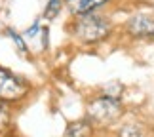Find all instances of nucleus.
<instances>
[{"mask_svg": "<svg viewBox=\"0 0 154 137\" xmlns=\"http://www.w3.org/2000/svg\"><path fill=\"white\" fill-rule=\"evenodd\" d=\"M70 44L78 50H99L112 42L118 33L116 21L109 11H90L70 17L65 25Z\"/></svg>", "mask_w": 154, "mask_h": 137, "instance_id": "obj_1", "label": "nucleus"}, {"mask_svg": "<svg viewBox=\"0 0 154 137\" xmlns=\"http://www.w3.org/2000/svg\"><path fill=\"white\" fill-rule=\"evenodd\" d=\"M128 105L124 97H112L101 92H93L86 97L84 103V116L90 120L97 129H110L126 116Z\"/></svg>", "mask_w": 154, "mask_h": 137, "instance_id": "obj_2", "label": "nucleus"}, {"mask_svg": "<svg viewBox=\"0 0 154 137\" xmlns=\"http://www.w3.org/2000/svg\"><path fill=\"white\" fill-rule=\"evenodd\" d=\"M36 93V86L31 78L17 73L8 65H0V101L15 109L23 107Z\"/></svg>", "mask_w": 154, "mask_h": 137, "instance_id": "obj_3", "label": "nucleus"}, {"mask_svg": "<svg viewBox=\"0 0 154 137\" xmlns=\"http://www.w3.org/2000/svg\"><path fill=\"white\" fill-rule=\"evenodd\" d=\"M122 36L133 42H152L154 38V11H135L122 23Z\"/></svg>", "mask_w": 154, "mask_h": 137, "instance_id": "obj_4", "label": "nucleus"}, {"mask_svg": "<svg viewBox=\"0 0 154 137\" xmlns=\"http://www.w3.org/2000/svg\"><path fill=\"white\" fill-rule=\"evenodd\" d=\"M21 33H23V36H25V40H27L32 57H40V55H48L50 53L51 31H50V25L44 23L42 17H36V19Z\"/></svg>", "mask_w": 154, "mask_h": 137, "instance_id": "obj_5", "label": "nucleus"}, {"mask_svg": "<svg viewBox=\"0 0 154 137\" xmlns=\"http://www.w3.org/2000/svg\"><path fill=\"white\" fill-rule=\"evenodd\" d=\"M112 0H65V11L74 17L90 11H101L109 6Z\"/></svg>", "mask_w": 154, "mask_h": 137, "instance_id": "obj_6", "label": "nucleus"}, {"mask_svg": "<svg viewBox=\"0 0 154 137\" xmlns=\"http://www.w3.org/2000/svg\"><path fill=\"white\" fill-rule=\"evenodd\" d=\"M2 36H6L11 44H14V48H15V51H17V55H19V57H23V59H34L21 31H17V29L11 27V25H6L2 29Z\"/></svg>", "mask_w": 154, "mask_h": 137, "instance_id": "obj_7", "label": "nucleus"}, {"mask_svg": "<svg viewBox=\"0 0 154 137\" xmlns=\"http://www.w3.org/2000/svg\"><path fill=\"white\" fill-rule=\"evenodd\" d=\"M95 133H97V128L86 116L70 120L65 126V137H95Z\"/></svg>", "mask_w": 154, "mask_h": 137, "instance_id": "obj_8", "label": "nucleus"}, {"mask_svg": "<svg viewBox=\"0 0 154 137\" xmlns=\"http://www.w3.org/2000/svg\"><path fill=\"white\" fill-rule=\"evenodd\" d=\"M146 126L137 118H129V120H120V126L116 128V137H145Z\"/></svg>", "mask_w": 154, "mask_h": 137, "instance_id": "obj_9", "label": "nucleus"}, {"mask_svg": "<svg viewBox=\"0 0 154 137\" xmlns=\"http://www.w3.org/2000/svg\"><path fill=\"white\" fill-rule=\"evenodd\" d=\"M15 107H11L4 101H0V137H4L6 133L14 128V118H15Z\"/></svg>", "mask_w": 154, "mask_h": 137, "instance_id": "obj_10", "label": "nucleus"}, {"mask_svg": "<svg viewBox=\"0 0 154 137\" xmlns=\"http://www.w3.org/2000/svg\"><path fill=\"white\" fill-rule=\"evenodd\" d=\"M63 11H65V0H48L40 17H42L46 23H51V21H55Z\"/></svg>", "mask_w": 154, "mask_h": 137, "instance_id": "obj_11", "label": "nucleus"}, {"mask_svg": "<svg viewBox=\"0 0 154 137\" xmlns=\"http://www.w3.org/2000/svg\"><path fill=\"white\" fill-rule=\"evenodd\" d=\"M97 92H101L105 95H112V97H124V92H126V84L122 80H109L103 82L99 88H95Z\"/></svg>", "mask_w": 154, "mask_h": 137, "instance_id": "obj_12", "label": "nucleus"}, {"mask_svg": "<svg viewBox=\"0 0 154 137\" xmlns=\"http://www.w3.org/2000/svg\"><path fill=\"white\" fill-rule=\"evenodd\" d=\"M152 42H154V38H152Z\"/></svg>", "mask_w": 154, "mask_h": 137, "instance_id": "obj_13", "label": "nucleus"}]
</instances>
